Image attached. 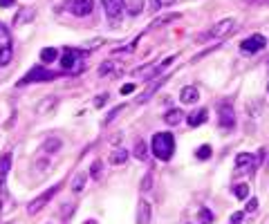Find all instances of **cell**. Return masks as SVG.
I'll list each match as a JSON object with an SVG mask.
<instances>
[{
    "label": "cell",
    "mask_w": 269,
    "mask_h": 224,
    "mask_svg": "<svg viewBox=\"0 0 269 224\" xmlns=\"http://www.w3.org/2000/svg\"><path fill=\"white\" fill-rule=\"evenodd\" d=\"M151 150L157 159L168 161L173 157V152H175V137L171 132H157L151 141Z\"/></svg>",
    "instance_id": "obj_1"
},
{
    "label": "cell",
    "mask_w": 269,
    "mask_h": 224,
    "mask_svg": "<svg viewBox=\"0 0 269 224\" xmlns=\"http://www.w3.org/2000/svg\"><path fill=\"white\" fill-rule=\"evenodd\" d=\"M61 68H63V72H81L83 70V54L74 47H63Z\"/></svg>",
    "instance_id": "obj_2"
},
{
    "label": "cell",
    "mask_w": 269,
    "mask_h": 224,
    "mask_svg": "<svg viewBox=\"0 0 269 224\" xmlns=\"http://www.w3.org/2000/svg\"><path fill=\"white\" fill-rule=\"evenodd\" d=\"M233 30H235V21H233V18H224V21L215 23V25L206 32V34H202L198 38V43H206V41H211V38H224V36L231 34Z\"/></svg>",
    "instance_id": "obj_3"
},
{
    "label": "cell",
    "mask_w": 269,
    "mask_h": 224,
    "mask_svg": "<svg viewBox=\"0 0 269 224\" xmlns=\"http://www.w3.org/2000/svg\"><path fill=\"white\" fill-rule=\"evenodd\" d=\"M14 56V43H12V34H9V27L5 23H0V68L9 65Z\"/></svg>",
    "instance_id": "obj_4"
},
{
    "label": "cell",
    "mask_w": 269,
    "mask_h": 224,
    "mask_svg": "<svg viewBox=\"0 0 269 224\" xmlns=\"http://www.w3.org/2000/svg\"><path fill=\"white\" fill-rule=\"evenodd\" d=\"M56 72L52 70H45V68H32L30 72L25 74V79L18 81V85H30V83H45V81H54L56 79Z\"/></svg>",
    "instance_id": "obj_5"
},
{
    "label": "cell",
    "mask_w": 269,
    "mask_h": 224,
    "mask_svg": "<svg viewBox=\"0 0 269 224\" xmlns=\"http://www.w3.org/2000/svg\"><path fill=\"white\" fill-rule=\"evenodd\" d=\"M65 9L76 18L90 16L94 12V0H65Z\"/></svg>",
    "instance_id": "obj_6"
},
{
    "label": "cell",
    "mask_w": 269,
    "mask_h": 224,
    "mask_svg": "<svg viewBox=\"0 0 269 224\" xmlns=\"http://www.w3.org/2000/svg\"><path fill=\"white\" fill-rule=\"evenodd\" d=\"M59 188H61V184H56V186L47 188V190H45V193H43V195H38V197H36V199H32V202H30V204H27V213H30V215H36V213H38V211H41V208H43V206H45V204H47V202H50V199H52V197H54V195H56V193H59Z\"/></svg>",
    "instance_id": "obj_7"
},
{
    "label": "cell",
    "mask_w": 269,
    "mask_h": 224,
    "mask_svg": "<svg viewBox=\"0 0 269 224\" xmlns=\"http://www.w3.org/2000/svg\"><path fill=\"white\" fill-rule=\"evenodd\" d=\"M103 5V12L108 16L110 23H119L123 16V0H101Z\"/></svg>",
    "instance_id": "obj_8"
},
{
    "label": "cell",
    "mask_w": 269,
    "mask_h": 224,
    "mask_svg": "<svg viewBox=\"0 0 269 224\" xmlns=\"http://www.w3.org/2000/svg\"><path fill=\"white\" fill-rule=\"evenodd\" d=\"M265 45H267V38L265 36H262V34H253V36H249L247 41L240 43V50H242L244 54H256V52H260Z\"/></svg>",
    "instance_id": "obj_9"
},
{
    "label": "cell",
    "mask_w": 269,
    "mask_h": 224,
    "mask_svg": "<svg viewBox=\"0 0 269 224\" xmlns=\"http://www.w3.org/2000/svg\"><path fill=\"white\" fill-rule=\"evenodd\" d=\"M173 61H175V56H171V59H166L164 63H160V65H144V68H139V70H134L132 76H139V79H155V74H160L162 70L166 68V65H171Z\"/></svg>",
    "instance_id": "obj_10"
},
{
    "label": "cell",
    "mask_w": 269,
    "mask_h": 224,
    "mask_svg": "<svg viewBox=\"0 0 269 224\" xmlns=\"http://www.w3.org/2000/svg\"><path fill=\"white\" fill-rule=\"evenodd\" d=\"M220 126H222L224 130H233L235 128V112L229 103L220 108Z\"/></svg>",
    "instance_id": "obj_11"
},
{
    "label": "cell",
    "mask_w": 269,
    "mask_h": 224,
    "mask_svg": "<svg viewBox=\"0 0 269 224\" xmlns=\"http://www.w3.org/2000/svg\"><path fill=\"white\" fill-rule=\"evenodd\" d=\"M151 215H153V208L148 204V199H139L137 204V224H148L151 222Z\"/></svg>",
    "instance_id": "obj_12"
},
{
    "label": "cell",
    "mask_w": 269,
    "mask_h": 224,
    "mask_svg": "<svg viewBox=\"0 0 269 224\" xmlns=\"http://www.w3.org/2000/svg\"><path fill=\"white\" fill-rule=\"evenodd\" d=\"M253 164H256V157L249 155V152H240L235 157V170H251Z\"/></svg>",
    "instance_id": "obj_13"
},
{
    "label": "cell",
    "mask_w": 269,
    "mask_h": 224,
    "mask_svg": "<svg viewBox=\"0 0 269 224\" xmlns=\"http://www.w3.org/2000/svg\"><path fill=\"white\" fill-rule=\"evenodd\" d=\"M180 101H182V103H186V106H193V103H198V101H200V92L193 88V85H189V88L182 90Z\"/></svg>",
    "instance_id": "obj_14"
},
{
    "label": "cell",
    "mask_w": 269,
    "mask_h": 224,
    "mask_svg": "<svg viewBox=\"0 0 269 224\" xmlns=\"http://www.w3.org/2000/svg\"><path fill=\"white\" fill-rule=\"evenodd\" d=\"M123 12L132 18L139 16L144 12V0H123Z\"/></svg>",
    "instance_id": "obj_15"
},
{
    "label": "cell",
    "mask_w": 269,
    "mask_h": 224,
    "mask_svg": "<svg viewBox=\"0 0 269 224\" xmlns=\"http://www.w3.org/2000/svg\"><path fill=\"white\" fill-rule=\"evenodd\" d=\"M56 103H59V99L56 97L43 99V101H38V106H36V114H52V110L56 108Z\"/></svg>",
    "instance_id": "obj_16"
},
{
    "label": "cell",
    "mask_w": 269,
    "mask_h": 224,
    "mask_svg": "<svg viewBox=\"0 0 269 224\" xmlns=\"http://www.w3.org/2000/svg\"><path fill=\"white\" fill-rule=\"evenodd\" d=\"M63 148V141L59 139V137H50V139H45V144H43V150L47 152V155H54V152H59Z\"/></svg>",
    "instance_id": "obj_17"
},
{
    "label": "cell",
    "mask_w": 269,
    "mask_h": 224,
    "mask_svg": "<svg viewBox=\"0 0 269 224\" xmlns=\"http://www.w3.org/2000/svg\"><path fill=\"white\" fill-rule=\"evenodd\" d=\"M209 119V112L206 110H195V112H191L189 114V126L191 128H198V126H202V123Z\"/></svg>",
    "instance_id": "obj_18"
},
{
    "label": "cell",
    "mask_w": 269,
    "mask_h": 224,
    "mask_svg": "<svg viewBox=\"0 0 269 224\" xmlns=\"http://www.w3.org/2000/svg\"><path fill=\"white\" fill-rule=\"evenodd\" d=\"M126 161H128V150H126V148H117V150L110 152V164H114V166H123Z\"/></svg>",
    "instance_id": "obj_19"
},
{
    "label": "cell",
    "mask_w": 269,
    "mask_h": 224,
    "mask_svg": "<svg viewBox=\"0 0 269 224\" xmlns=\"http://www.w3.org/2000/svg\"><path fill=\"white\" fill-rule=\"evenodd\" d=\"M9 166H12V152H5V155L0 157V188H3V184H5Z\"/></svg>",
    "instance_id": "obj_20"
},
{
    "label": "cell",
    "mask_w": 269,
    "mask_h": 224,
    "mask_svg": "<svg viewBox=\"0 0 269 224\" xmlns=\"http://www.w3.org/2000/svg\"><path fill=\"white\" fill-rule=\"evenodd\" d=\"M182 119H184V112H182L180 108H171V110L164 114V121L168 123V126H177Z\"/></svg>",
    "instance_id": "obj_21"
},
{
    "label": "cell",
    "mask_w": 269,
    "mask_h": 224,
    "mask_svg": "<svg viewBox=\"0 0 269 224\" xmlns=\"http://www.w3.org/2000/svg\"><path fill=\"white\" fill-rule=\"evenodd\" d=\"M166 79H168V76H162V79H160V81H157V83H155V85H153V88H148V90H146V92H144V94H142V97H139V99H137V103H146V101H148V99H151V97H153V94H155V92H157V90H160V88H162V85H164V81H166Z\"/></svg>",
    "instance_id": "obj_22"
},
{
    "label": "cell",
    "mask_w": 269,
    "mask_h": 224,
    "mask_svg": "<svg viewBox=\"0 0 269 224\" xmlns=\"http://www.w3.org/2000/svg\"><path fill=\"white\" fill-rule=\"evenodd\" d=\"M85 179H88V175H85L83 170H79V173L72 177V190H74V193H81V190L85 188Z\"/></svg>",
    "instance_id": "obj_23"
},
{
    "label": "cell",
    "mask_w": 269,
    "mask_h": 224,
    "mask_svg": "<svg viewBox=\"0 0 269 224\" xmlns=\"http://www.w3.org/2000/svg\"><path fill=\"white\" fill-rule=\"evenodd\" d=\"M134 157H137L139 161L148 159V144L144 139H137V144H134Z\"/></svg>",
    "instance_id": "obj_24"
},
{
    "label": "cell",
    "mask_w": 269,
    "mask_h": 224,
    "mask_svg": "<svg viewBox=\"0 0 269 224\" xmlns=\"http://www.w3.org/2000/svg\"><path fill=\"white\" fill-rule=\"evenodd\" d=\"M56 56H59V50H56V47H45V50L41 52L43 63H52V61H56Z\"/></svg>",
    "instance_id": "obj_25"
},
{
    "label": "cell",
    "mask_w": 269,
    "mask_h": 224,
    "mask_svg": "<svg viewBox=\"0 0 269 224\" xmlns=\"http://www.w3.org/2000/svg\"><path fill=\"white\" fill-rule=\"evenodd\" d=\"M233 195L238 199H247L249 197V184H235V186H233Z\"/></svg>",
    "instance_id": "obj_26"
},
{
    "label": "cell",
    "mask_w": 269,
    "mask_h": 224,
    "mask_svg": "<svg viewBox=\"0 0 269 224\" xmlns=\"http://www.w3.org/2000/svg\"><path fill=\"white\" fill-rule=\"evenodd\" d=\"M112 70H119L117 63L114 61H105V63L99 65V76H108V72H112Z\"/></svg>",
    "instance_id": "obj_27"
},
{
    "label": "cell",
    "mask_w": 269,
    "mask_h": 224,
    "mask_svg": "<svg viewBox=\"0 0 269 224\" xmlns=\"http://www.w3.org/2000/svg\"><path fill=\"white\" fill-rule=\"evenodd\" d=\"M139 188H142V193H148L153 188V173H146V177L142 179V186Z\"/></svg>",
    "instance_id": "obj_28"
},
{
    "label": "cell",
    "mask_w": 269,
    "mask_h": 224,
    "mask_svg": "<svg viewBox=\"0 0 269 224\" xmlns=\"http://www.w3.org/2000/svg\"><path fill=\"white\" fill-rule=\"evenodd\" d=\"M211 155H213V150H211V146H200V150L195 152V157H198V159H209Z\"/></svg>",
    "instance_id": "obj_29"
},
{
    "label": "cell",
    "mask_w": 269,
    "mask_h": 224,
    "mask_svg": "<svg viewBox=\"0 0 269 224\" xmlns=\"http://www.w3.org/2000/svg\"><path fill=\"white\" fill-rule=\"evenodd\" d=\"M213 222V213L209 211V208H202L200 211V224H211Z\"/></svg>",
    "instance_id": "obj_30"
},
{
    "label": "cell",
    "mask_w": 269,
    "mask_h": 224,
    "mask_svg": "<svg viewBox=\"0 0 269 224\" xmlns=\"http://www.w3.org/2000/svg\"><path fill=\"white\" fill-rule=\"evenodd\" d=\"M101 173H103V164H101V161H94L92 168H90V175H92L94 179H99V177H101Z\"/></svg>",
    "instance_id": "obj_31"
},
{
    "label": "cell",
    "mask_w": 269,
    "mask_h": 224,
    "mask_svg": "<svg viewBox=\"0 0 269 224\" xmlns=\"http://www.w3.org/2000/svg\"><path fill=\"white\" fill-rule=\"evenodd\" d=\"M121 110H123V106H119V108H112V110H110V114H108V119H105V123H110V121H112V119L117 117V114L121 112Z\"/></svg>",
    "instance_id": "obj_32"
},
{
    "label": "cell",
    "mask_w": 269,
    "mask_h": 224,
    "mask_svg": "<svg viewBox=\"0 0 269 224\" xmlns=\"http://www.w3.org/2000/svg\"><path fill=\"white\" fill-rule=\"evenodd\" d=\"M256 208H258V199H249L247 211H256Z\"/></svg>",
    "instance_id": "obj_33"
},
{
    "label": "cell",
    "mask_w": 269,
    "mask_h": 224,
    "mask_svg": "<svg viewBox=\"0 0 269 224\" xmlns=\"http://www.w3.org/2000/svg\"><path fill=\"white\" fill-rule=\"evenodd\" d=\"M157 5H160V7H171L173 3H175V0H155Z\"/></svg>",
    "instance_id": "obj_34"
},
{
    "label": "cell",
    "mask_w": 269,
    "mask_h": 224,
    "mask_svg": "<svg viewBox=\"0 0 269 224\" xmlns=\"http://www.w3.org/2000/svg\"><path fill=\"white\" fill-rule=\"evenodd\" d=\"M132 90H134V85H132V83H126V85L121 88V94H128V92H132Z\"/></svg>",
    "instance_id": "obj_35"
},
{
    "label": "cell",
    "mask_w": 269,
    "mask_h": 224,
    "mask_svg": "<svg viewBox=\"0 0 269 224\" xmlns=\"http://www.w3.org/2000/svg\"><path fill=\"white\" fill-rule=\"evenodd\" d=\"M14 3H16V0H0V7H3V9H7V7H12Z\"/></svg>",
    "instance_id": "obj_36"
},
{
    "label": "cell",
    "mask_w": 269,
    "mask_h": 224,
    "mask_svg": "<svg viewBox=\"0 0 269 224\" xmlns=\"http://www.w3.org/2000/svg\"><path fill=\"white\" fill-rule=\"evenodd\" d=\"M105 99H108V97H105V94H103V97H97V99H94V106H103V103H105Z\"/></svg>",
    "instance_id": "obj_37"
},
{
    "label": "cell",
    "mask_w": 269,
    "mask_h": 224,
    "mask_svg": "<svg viewBox=\"0 0 269 224\" xmlns=\"http://www.w3.org/2000/svg\"><path fill=\"white\" fill-rule=\"evenodd\" d=\"M148 9H151V14H155V12H160V5H157L155 0H151V7Z\"/></svg>",
    "instance_id": "obj_38"
},
{
    "label": "cell",
    "mask_w": 269,
    "mask_h": 224,
    "mask_svg": "<svg viewBox=\"0 0 269 224\" xmlns=\"http://www.w3.org/2000/svg\"><path fill=\"white\" fill-rule=\"evenodd\" d=\"M269 0H256V5H267Z\"/></svg>",
    "instance_id": "obj_39"
},
{
    "label": "cell",
    "mask_w": 269,
    "mask_h": 224,
    "mask_svg": "<svg viewBox=\"0 0 269 224\" xmlns=\"http://www.w3.org/2000/svg\"><path fill=\"white\" fill-rule=\"evenodd\" d=\"M88 224H97V222H92V220H90V222H88Z\"/></svg>",
    "instance_id": "obj_40"
}]
</instances>
